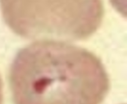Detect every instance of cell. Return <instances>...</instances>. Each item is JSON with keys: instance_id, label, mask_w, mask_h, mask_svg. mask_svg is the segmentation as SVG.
<instances>
[{"instance_id": "obj_2", "label": "cell", "mask_w": 127, "mask_h": 104, "mask_svg": "<svg viewBox=\"0 0 127 104\" xmlns=\"http://www.w3.org/2000/svg\"><path fill=\"white\" fill-rule=\"evenodd\" d=\"M3 87L2 79L0 76V104H2Z\"/></svg>"}, {"instance_id": "obj_1", "label": "cell", "mask_w": 127, "mask_h": 104, "mask_svg": "<svg viewBox=\"0 0 127 104\" xmlns=\"http://www.w3.org/2000/svg\"><path fill=\"white\" fill-rule=\"evenodd\" d=\"M9 81L15 104H100L110 86L97 56L58 40L21 49L12 62Z\"/></svg>"}]
</instances>
